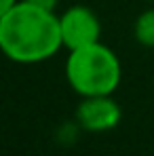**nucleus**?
<instances>
[{"instance_id":"3","label":"nucleus","mask_w":154,"mask_h":156,"mask_svg":"<svg viewBox=\"0 0 154 156\" xmlns=\"http://www.w3.org/2000/svg\"><path fill=\"white\" fill-rule=\"evenodd\" d=\"M59 30L63 49L68 51L102 42V21L97 13L82 4H74L59 15Z\"/></svg>"},{"instance_id":"7","label":"nucleus","mask_w":154,"mask_h":156,"mask_svg":"<svg viewBox=\"0 0 154 156\" xmlns=\"http://www.w3.org/2000/svg\"><path fill=\"white\" fill-rule=\"evenodd\" d=\"M23 2H34V4L47 6V9H55V4H57V0H23Z\"/></svg>"},{"instance_id":"2","label":"nucleus","mask_w":154,"mask_h":156,"mask_svg":"<svg viewBox=\"0 0 154 156\" xmlns=\"http://www.w3.org/2000/svg\"><path fill=\"white\" fill-rule=\"evenodd\" d=\"M66 80L80 97L114 95L123 80V66L110 47L95 42L76 51H68Z\"/></svg>"},{"instance_id":"5","label":"nucleus","mask_w":154,"mask_h":156,"mask_svg":"<svg viewBox=\"0 0 154 156\" xmlns=\"http://www.w3.org/2000/svg\"><path fill=\"white\" fill-rule=\"evenodd\" d=\"M133 36L141 47L154 49V9H146L133 23Z\"/></svg>"},{"instance_id":"1","label":"nucleus","mask_w":154,"mask_h":156,"mask_svg":"<svg viewBox=\"0 0 154 156\" xmlns=\"http://www.w3.org/2000/svg\"><path fill=\"white\" fill-rule=\"evenodd\" d=\"M61 42L59 15L34 2L19 0L0 19V53L15 63H40L55 57Z\"/></svg>"},{"instance_id":"4","label":"nucleus","mask_w":154,"mask_h":156,"mask_svg":"<svg viewBox=\"0 0 154 156\" xmlns=\"http://www.w3.org/2000/svg\"><path fill=\"white\" fill-rule=\"evenodd\" d=\"M123 118L120 105L114 101L112 95H95L82 97L76 108L78 125L89 133H106L112 131Z\"/></svg>"},{"instance_id":"6","label":"nucleus","mask_w":154,"mask_h":156,"mask_svg":"<svg viewBox=\"0 0 154 156\" xmlns=\"http://www.w3.org/2000/svg\"><path fill=\"white\" fill-rule=\"evenodd\" d=\"M17 2H19V0H0V19H2Z\"/></svg>"},{"instance_id":"8","label":"nucleus","mask_w":154,"mask_h":156,"mask_svg":"<svg viewBox=\"0 0 154 156\" xmlns=\"http://www.w3.org/2000/svg\"><path fill=\"white\" fill-rule=\"evenodd\" d=\"M146 2H154V0H146Z\"/></svg>"}]
</instances>
